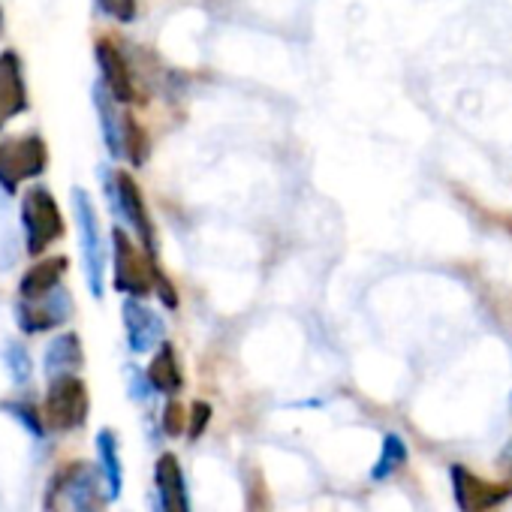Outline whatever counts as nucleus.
<instances>
[{
    "instance_id": "nucleus-1",
    "label": "nucleus",
    "mask_w": 512,
    "mask_h": 512,
    "mask_svg": "<svg viewBox=\"0 0 512 512\" xmlns=\"http://www.w3.org/2000/svg\"><path fill=\"white\" fill-rule=\"evenodd\" d=\"M100 172H103V190H106V199H109L112 211L121 220H127L130 229L136 232L139 244L151 256H157V232H154V223H151V214H148L139 181L130 172H109V169H100Z\"/></svg>"
},
{
    "instance_id": "nucleus-2",
    "label": "nucleus",
    "mask_w": 512,
    "mask_h": 512,
    "mask_svg": "<svg viewBox=\"0 0 512 512\" xmlns=\"http://www.w3.org/2000/svg\"><path fill=\"white\" fill-rule=\"evenodd\" d=\"M73 214H76V226H79V247H82L88 290L94 299H103L106 296V244H103L94 199L82 187H73Z\"/></svg>"
},
{
    "instance_id": "nucleus-3",
    "label": "nucleus",
    "mask_w": 512,
    "mask_h": 512,
    "mask_svg": "<svg viewBox=\"0 0 512 512\" xmlns=\"http://www.w3.org/2000/svg\"><path fill=\"white\" fill-rule=\"evenodd\" d=\"M154 260L157 256H151L145 247L139 250L121 226L112 229V284L118 293L133 299L154 293Z\"/></svg>"
},
{
    "instance_id": "nucleus-4",
    "label": "nucleus",
    "mask_w": 512,
    "mask_h": 512,
    "mask_svg": "<svg viewBox=\"0 0 512 512\" xmlns=\"http://www.w3.org/2000/svg\"><path fill=\"white\" fill-rule=\"evenodd\" d=\"M46 166H49V148L37 130L0 142V187L7 193H16L25 181L40 178Z\"/></svg>"
},
{
    "instance_id": "nucleus-5",
    "label": "nucleus",
    "mask_w": 512,
    "mask_h": 512,
    "mask_svg": "<svg viewBox=\"0 0 512 512\" xmlns=\"http://www.w3.org/2000/svg\"><path fill=\"white\" fill-rule=\"evenodd\" d=\"M22 229L31 256L46 253L55 241L64 238V214L49 187H31L22 196Z\"/></svg>"
},
{
    "instance_id": "nucleus-6",
    "label": "nucleus",
    "mask_w": 512,
    "mask_h": 512,
    "mask_svg": "<svg viewBox=\"0 0 512 512\" xmlns=\"http://www.w3.org/2000/svg\"><path fill=\"white\" fill-rule=\"evenodd\" d=\"M88 413H91V395L85 380H79L76 374L49 380V392L43 401L46 425H52L55 431H76L88 422Z\"/></svg>"
},
{
    "instance_id": "nucleus-7",
    "label": "nucleus",
    "mask_w": 512,
    "mask_h": 512,
    "mask_svg": "<svg viewBox=\"0 0 512 512\" xmlns=\"http://www.w3.org/2000/svg\"><path fill=\"white\" fill-rule=\"evenodd\" d=\"M449 482H452L458 512H491V509H497L500 503H506L512 497V482L482 479L464 464L449 467Z\"/></svg>"
},
{
    "instance_id": "nucleus-8",
    "label": "nucleus",
    "mask_w": 512,
    "mask_h": 512,
    "mask_svg": "<svg viewBox=\"0 0 512 512\" xmlns=\"http://www.w3.org/2000/svg\"><path fill=\"white\" fill-rule=\"evenodd\" d=\"M103 479V476H100ZM100 479L94 473V467L88 464H70L64 470H58L52 488H49V500H46V509L55 503V500H67L73 512H100Z\"/></svg>"
},
{
    "instance_id": "nucleus-9",
    "label": "nucleus",
    "mask_w": 512,
    "mask_h": 512,
    "mask_svg": "<svg viewBox=\"0 0 512 512\" xmlns=\"http://www.w3.org/2000/svg\"><path fill=\"white\" fill-rule=\"evenodd\" d=\"M73 317V296L58 287L40 299H19L16 302V323L25 335H43L49 329L64 326Z\"/></svg>"
},
{
    "instance_id": "nucleus-10",
    "label": "nucleus",
    "mask_w": 512,
    "mask_h": 512,
    "mask_svg": "<svg viewBox=\"0 0 512 512\" xmlns=\"http://www.w3.org/2000/svg\"><path fill=\"white\" fill-rule=\"evenodd\" d=\"M121 317H124V332H127L130 353L145 356V353H151V350H157L163 344V338H166L163 320L148 305H142L139 299L127 296L124 305H121Z\"/></svg>"
},
{
    "instance_id": "nucleus-11",
    "label": "nucleus",
    "mask_w": 512,
    "mask_h": 512,
    "mask_svg": "<svg viewBox=\"0 0 512 512\" xmlns=\"http://www.w3.org/2000/svg\"><path fill=\"white\" fill-rule=\"evenodd\" d=\"M31 106L28 97V82H25V67L16 49L0 52V130L7 121L25 115Z\"/></svg>"
},
{
    "instance_id": "nucleus-12",
    "label": "nucleus",
    "mask_w": 512,
    "mask_h": 512,
    "mask_svg": "<svg viewBox=\"0 0 512 512\" xmlns=\"http://www.w3.org/2000/svg\"><path fill=\"white\" fill-rule=\"evenodd\" d=\"M94 58H97V67H100V76H103V85L109 88V94L124 106L136 103L139 94H136V82H133V73L127 67L124 52L112 40H97Z\"/></svg>"
},
{
    "instance_id": "nucleus-13",
    "label": "nucleus",
    "mask_w": 512,
    "mask_h": 512,
    "mask_svg": "<svg viewBox=\"0 0 512 512\" xmlns=\"http://www.w3.org/2000/svg\"><path fill=\"white\" fill-rule=\"evenodd\" d=\"M154 485H157L160 512H193L190 509V494H187V479H184L178 455L163 452L154 461Z\"/></svg>"
},
{
    "instance_id": "nucleus-14",
    "label": "nucleus",
    "mask_w": 512,
    "mask_h": 512,
    "mask_svg": "<svg viewBox=\"0 0 512 512\" xmlns=\"http://www.w3.org/2000/svg\"><path fill=\"white\" fill-rule=\"evenodd\" d=\"M82 365H85V350H82V338H79L76 332H64V335H58V338L46 347L43 374H46L49 380L76 374Z\"/></svg>"
},
{
    "instance_id": "nucleus-15",
    "label": "nucleus",
    "mask_w": 512,
    "mask_h": 512,
    "mask_svg": "<svg viewBox=\"0 0 512 512\" xmlns=\"http://www.w3.org/2000/svg\"><path fill=\"white\" fill-rule=\"evenodd\" d=\"M70 269L67 256H49V260H40L37 266H31L22 281H19V299H40L49 296L52 290L61 287L64 275Z\"/></svg>"
},
{
    "instance_id": "nucleus-16",
    "label": "nucleus",
    "mask_w": 512,
    "mask_h": 512,
    "mask_svg": "<svg viewBox=\"0 0 512 512\" xmlns=\"http://www.w3.org/2000/svg\"><path fill=\"white\" fill-rule=\"evenodd\" d=\"M94 446H97V458H100V476L106 485V500L115 503L124 491V461L118 452V434L112 428H103V431H97Z\"/></svg>"
},
{
    "instance_id": "nucleus-17",
    "label": "nucleus",
    "mask_w": 512,
    "mask_h": 512,
    "mask_svg": "<svg viewBox=\"0 0 512 512\" xmlns=\"http://www.w3.org/2000/svg\"><path fill=\"white\" fill-rule=\"evenodd\" d=\"M115 103L118 100L109 94V88L103 82L94 85V109H97V118H100V133H103L106 151L112 157H124V115L118 112Z\"/></svg>"
},
{
    "instance_id": "nucleus-18",
    "label": "nucleus",
    "mask_w": 512,
    "mask_h": 512,
    "mask_svg": "<svg viewBox=\"0 0 512 512\" xmlns=\"http://www.w3.org/2000/svg\"><path fill=\"white\" fill-rule=\"evenodd\" d=\"M148 380L154 386V392L160 395H178L184 389V374H181V365H178V353L169 341H163L157 350H154V359L148 365Z\"/></svg>"
},
{
    "instance_id": "nucleus-19",
    "label": "nucleus",
    "mask_w": 512,
    "mask_h": 512,
    "mask_svg": "<svg viewBox=\"0 0 512 512\" xmlns=\"http://www.w3.org/2000/svg\"><path fill=\"white\" fill-rule=\"evenodd\" d=\"M407 458H410V449H407L404 437L395 434V431L383 434L380 455H377V461H374V467H371V482H386V479H392V476L407 464Z\"/></svg>"
},
{
    "instance_id": "nucleus-20",
    "label": "nucleus",
    "mask_w": 512,
    "mask_h": 512,
    "mask_svg": "<svg viewBox=\"0 0 512 512\" xmlns=\"http://www.w3.org/2000/svg\"><path fill=\"white\" fill-rule=\"evenodd\" d=\"M148 154H151V142H148L145 127L133 115H124V157L133 166H145Z\"/></svg>"
},
{
    "instance_id": "nucleus-21",
    "label": "nucleus",
    "mask_w": 512,
    "mask_h": 512,
    "mask_svg": "<svg viewBox=\"0 0 512 512\" xmlns=\"http://www.w3.org/2000/svg\"><path fill=\"white\" fill-rule=\"evenodd\" d=\"M4 362H7V368H10V374H13V380H16L19 386L31 380L34 362H31V353H28L22 344H10L7 353H4Z\"/></svg>"
},
{
    "instance_id": "nucleus-22",
    "label": "nucleus",
    "mask_w": 512,
    "mask_h": 512,
    "mask_svg": "<svg viewBox=\"0 0 512 512\" xmlns=\"http://www.w3.org/2000/svg\"><path fill=\"white\" fill-rule=\"evenodd\" d=\"M211 404L208 401H193L190 404V413H187V440L190 443H196L202 434H205V428H208V422H211Z\"/></svg>"
},
{
    "instance_id": "nucleus-23",
    "label": "nucleus",
    "mask_w": 512,
    "mask_h": 512,
    "mask_svg": "<svg viewBox=\"0 0 512 512\" xmlns=\"http://www.w3.org/2000/svg\"><path fill=\"white\" fill-rule=\"evenodd\" d=\"M160 425H163V434L166 437H181L187 434V413L178 401H166L163 407V416H160Z\"/></svg>"
},
{
    "instance_id": "nucleus-24",
    "label": "nucleus",
    "mask_w": 512,
    "mask_h": 512,
    "mask_svg": "<svg viewBox=\"0 0 512 512\" xmlns=\"http://www.w3.org/2000/svg\"><path fill=\"white\" fill-rule=\"evenodd\" d=\"M7 410H10L19 422H25V428H28L31 434H37V437L46 434V416H40L37 407H31V404H25V401H16V404H10Z\"/></svg>"
},
{
    "instance_id": "nucleus-25",
    "label": "nucleus",
    "mask_w": 512,
    "mask_h": 512,
    "mask_svg": "<svg viewBox=\"0 0 512 512\" xmlns=\"http://www.w3.org/2000/svg\"><path fill=\"white\" fill-rule=\"evenodd\" d=\"M100 10L121 25L136 22V0H100Z\"/></svg>"
},
{
    "instance_id": "nucleus-26",
    "label": "nucleus",
    "mask_w": 512,
    "mask_h": 512,
    "mask_svg": "<svg viewBox=\"0 0 512 512\" xmlns=\"http://www.w3.org/2000/svg\"><path fill=\"white\" fill-rule=\"evenodd\" d=\"M154 293L160 296L163 308H169V311H175V308H178V293H175V284L166 278V272L160 269V263H157V260H154Z\"/></svg>"
},
{
    "instance_id": "nucleus-27",
    "label": "nucleus",
    "mask_w": 512,
    "mask_h": 512,
    "mask_svg": "<svg viewBox=\"0 0 512 512\" xmlns=\"http://www.w3.org/2000/svg\"><path fill=\"white\" fill-rule=\"evenodd\" d=\"M127 380H130V398L133 401H148V395L154 392L148 374L139 371V368H127Z\"/></svg>"
},
{
    "instance_id": "nucleus-28",
    "label": "nucleus",
    "mask_w": 512,
    "mask_h": 512,
    "mask_svg": "<svg viewBox=\"0 0 512 512\" xmlns=\"http://www.w3.org/2000/svg\"><path fill=\"white\" fill-rule=\"evenodd\" d=\"M4 31H7V19H4V7H0V37H4Z\"/></svg>"
},
{
    "instance_id": "nucleus-29",
    "label": "nucleus",
    "mask_w": 512,
    "mask_h": 512,
    "mask_svg": "<svg viewBox=\"0 0 512 512\" xmlns=\"http://www.w3.org/2000/svg\"><path fill=\"white\" fill-rule=\"evenodd\" d=\"M509 470H512V461H509Z\"/></svg>"
}]
</instances>
